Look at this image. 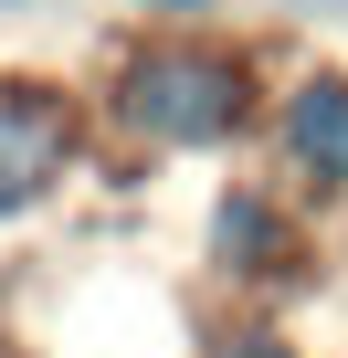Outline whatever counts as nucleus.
Listing matches in <instances>:
<instances>
[{
	"label": "nucleus",
	"instance_id": "nucleus-3",
	"mask_svg": "<svg viewBox=\"0 0 348 358\" xmlns=\"http://www.w3.org/2000/svg\"><path fill=\"white\" fill-rule=\"evenodd\" d=\"M274 148L306 190H348V74H306L274 116Z\"/></svg>",
	"mask_w": 348,
	"mask_h": 358
},
{
	"label": "nucleus",
	"instance_id": "nucleus-5",
	"mask_svg": "<svg viewBox=\"0 0 348 358\" xmlns=\"http://www.w3.org/2000/svg\"><path fill=\"white\" fill-rule=\"evenodd\" d=\"M211 358H295V348H285V337H274V327H243V337H222V348H211Z\"/></svg>",
	"mask_w": 348,
	"mask_h": 358
},
{
	"label": "nucleus",
	"instance_id": "nucleus-1",
	"mask_svg": "<svg viewBox=\"0 0 348 358\" xmlns=\"http://www.w3.org/2000/svg\"><path fill=\"white\" fill-rule=\"evenodd\" d=\"M116 127H137L148 148H222V137H243V116H253V85H243V64L232 53H211V43H158V53H137V64H116Z\"/></svg>",
	"mask_w": 348,
	"mask_h": 358
},
{
	"label": "nucleus",
	"instance_id": "nucleus-6",
	"mask_svg": "<svg viewBox=\"0 0 348 358\" xmlns=\"http://www.w3.org/2000/svg\"><path fill=\"white\" fill-rule=\"evenodd\" d=\"M158 11H211V0H158Z\"/></svg>",
	"mask_w": 348,
	"mask_h": 358
},
{
	"label": "nucleus",
	"instance_id": "nucleus-4",
	"mask_svg": "<svg viewBox=\"0 0 348 358\" xmlns=\"http://www.w3.org/2000/svg\"><path fill=\"white\" fill-rule=\"evenodd\" d=\"M211 264H222L232 285H264V274L295 264V222L274 211V190H222V211H211Z\"/></svg>",
	"mask_w": 348,
	"mask_h": 358
},
{
	"label": "nucleus",
	"instance_id": "nucleus-2",
	"mask_svg": "<svg viewBox=\"0 0 348 358\" xmlns=\"http://www.w3.org/2000/svg\"><path fill=\"white\" fill-rule=\"evenodd\" d=\"M74 158V106L43 95V85H11L0 95V222H22L53 201V179Z\"/></svg>",
	"mask_w": 348,
	"mask_h": 358
}]
</instances>
